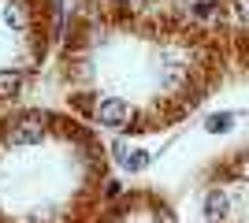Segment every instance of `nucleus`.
<instances>
[{
	"mask_svg": "<svg viewBox=\"0 0 249 223\" xmlns=\"http://www.w3.org/2000/svg\"><path fill=\"white\" fill-rule=\"evenodd\" d=\"M212 22H216V26L223 22V26L234 34V41H249V0H219Z\"/></svg>",
	"mask_w": 249,
	"mask_h": 223,
	"instance_id": "5",
	"label": "nucleus"
},
{
	"mask_svg": "<svg viewBox=\"0 0 249 223\" xmlns=\"http://www.w3.org/2000/svg\"><path fill=\"white\" fill-rule=\"evenodd\" d=\"M93 223H178V220L156 193L138 190L130 197H119L112 208H101Z\"/></svg>",
	"mask_w": 249,
	"mask_h": 223,
	"instance_id": "4",
	"label": "nucleus"
},
{
	"mask_svg": "<svg viewBox=\"0 0 249 223\" xmlns=\"http://www.w3.org/2000/svg\"><path fill=\"white\" fill-rule=\"evenodd\" d=\"M115 153H119V164H123L126 171H142L149 164V153H142V149H130L126 141H115Z\"/></svg>",
	"mask_w": 249,
	"mask_h": 223,
	"instance_id": "6",
	"label": "nucleus"
},
{
	"mask_svg": "<svg viewBox=\"0 0 249 223\" xmlns=\"http://www.w3.org/2000/svg\"><path fill=\"white\" fill-rule=\"evenodd\" d=\"M104 190L101 130L45 104L0 116V223H93Z\"/></svg>",
	"mask_w": 249,
	"mask_h": 223,
	"instance_id": "2",
	"label": "nucleus"
},
{
	"mask_svg": "<svg viewBox=\"0 0 249 223\" xmlns=\"http://www.w3.org/2000/svg\"><path fill=\"white\" fill-rule=\"evenodd\" d=\"M231 127H234V112H216V116L205 119V130H208V134H227Z\"/></svg>",
	"mask_w": 249,
	"mask_h": 223,
	"instance_id": "7",
	"label": "nucleus"
},
{
	"mask_svg": "<svg viewBox=\"0 0 249 223\" xmlns=\"http://www.w3.org/2000/svg\"><path fill=\"white\" fill-rule=\"evenodd\" d=\"M63 37V0H0V116L22 104Z\"/></svg>",
	"mask_w": 249,
	"mask_h": 223,
	"instance_id": "3",
	"label": "nucleus"
},
{
	"mask_svg": "<svg viewBox=\"0 0 249 223\" xmlns=\"http://www.w3.org/2000/svg\"><path fill=\"white\" fill-rule=\"evenodd\" d=\"M219 45L190 15L142 0H74L52 78L71 116L108 134H153L208 97Z\"/></svg>",
	"mask_w": 249,
	"mask_h": 223,
	"instance_id": "1",
	"label": "nucleus"
}]
</instances>
